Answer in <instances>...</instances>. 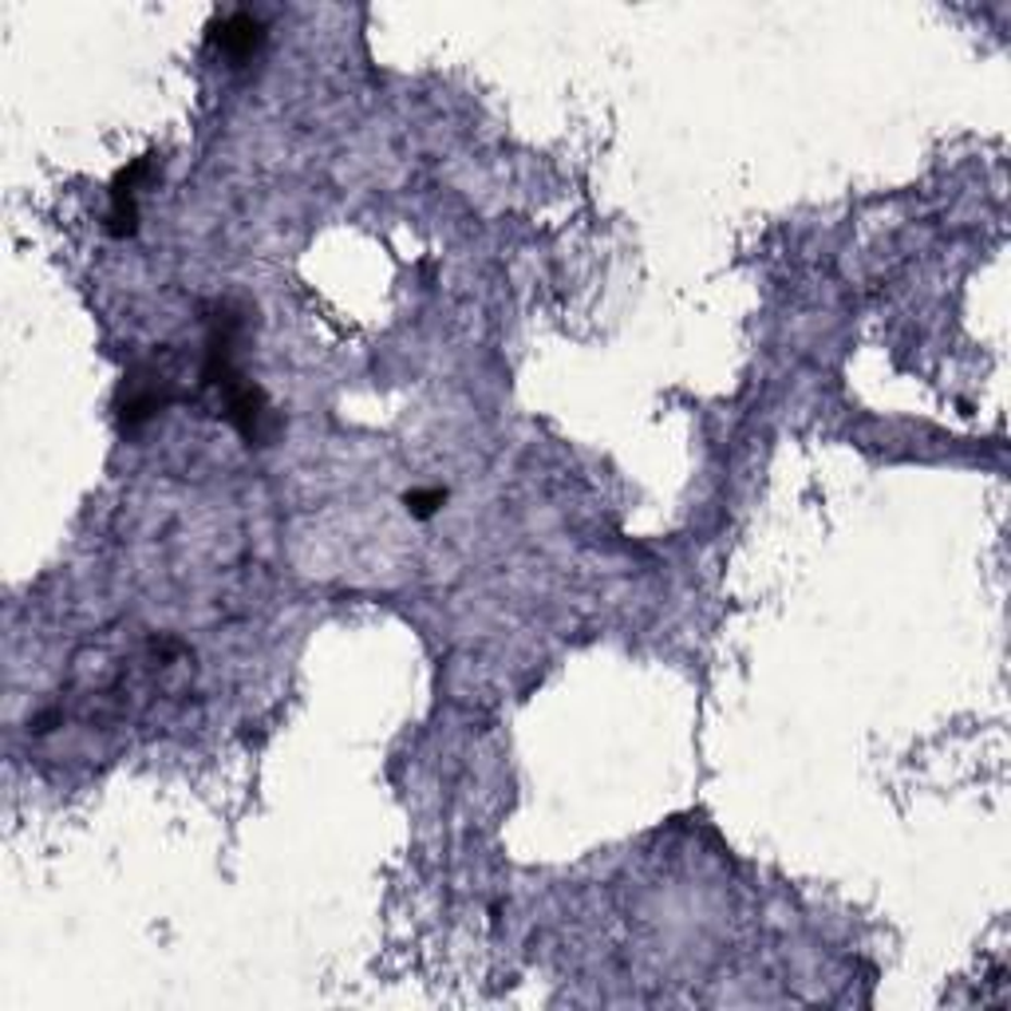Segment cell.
<instances>
[{
  "label": "cell",
  "mask_w": 1011,
  "mask_h": 1011,
  "mask_svg": "<svg viewBox=\"0 0 1011 1011\" xmlns=\"http://www.w3.org/2000/svg\"><path fill=\"white\" fill-rule=\"evenodd\" d=\"M210 43L229 60H249L265 43V24L253 12H226L222 21L210 24Z\"/></svg>",
  "instance_id": "6da1fadb"
},
{
  "label": "cell",
  "mask_w": 1011,
  "mask_h": 1011,
  "mask_svg": "<svg viewBox=\"0 0 1011 1011\" xmlns=\"http://www.w3.org/2000/svg\"><path fill=\"white\" fill-rule=\"evenodd\" d=\"M442 502H447V490H439V486H430V490H408V495H403L408 514H415V517H430Z\"/></svg>",
  "instance_id": "7a4b0ae2"
}]
</instances>
